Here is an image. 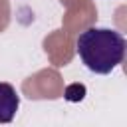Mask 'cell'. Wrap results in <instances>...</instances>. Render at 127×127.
I'll return each mask as SVG.
<instances>
[{
	"label": "cell",
	"mask_w": 127,
	"mask_h": 127,
	"mask_svg": "<svg viewBox=\"0 0 127 127\" xmlns=\"http://www.w3.org/2000/svg\"><path fill=\"white\" fill-rule=\"evenodd\" d=\"M81 64L99 75L111 73L125 58V38L111 28H87L77 36L75 44Z\"/></svg>",
	"instance_id": "1"
},
{
	"label": "cell",
	"mask_w": 127,
	"mask_h": 127,
	"mask_svg": "<svg viewBox=\"0 0 127 127\" xmlns=\"http://www.w3.org/2000/svg\"><path fill=\"white\" fill-rule=\"evenodd\" d=\"M20 107V95L10 83H0V123H10Z\"/></svg>",
	"instance_id": "2"
}]
</instances>
